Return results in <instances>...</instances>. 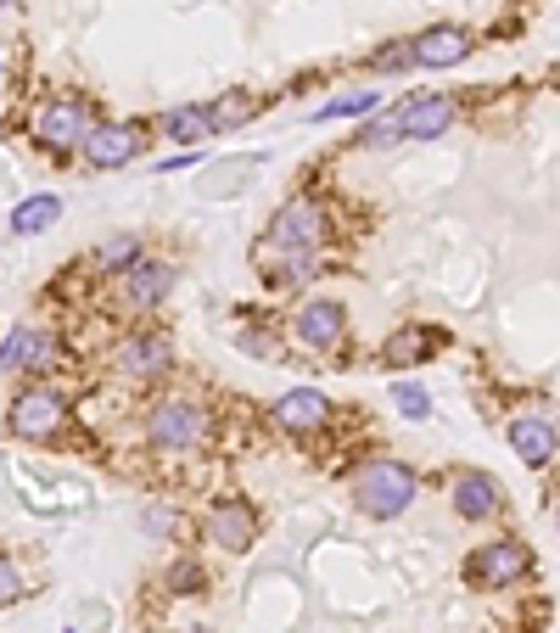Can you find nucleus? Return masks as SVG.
I'll list each match as a JSON object with an SVG mask.
<instances>
[{
  "label": "nucleus",
  "instance_id": "nucleus-33",
  "mask_svg": "<svg viewBox=\"0 0 560 633\" xmlns=\"http://www.w3.org/2000/svg\"><path fill=\"white\" fill-rule=\"evenodd\" d=\"M555 533H560V510H555Z\"/></svg>",
  "mask_w": 560,
  "mask_h": 633
},
{
  "label": "nucleus",
  "instance_id": "nucleus-24",
  "mask_svg": "<svg viewBox=\"0 0 560 633\" xmlns=\"http://www.w3.org/2000/svg\"><path fill=\"white\" fill-rule=\"evenodd\" d=\"M376 107H381V90H353V96L325 101L320 113H314V124H331V118H370Z\"/></svg>",
  "mask_w": 560,
  "mask_h": 633
},
{
  "label": "nucleus",
  "instance_id": "nucleus-16",
  "mask_svg": "<svg viewBox=\"0 0 560 633\" xmlns=\"http://www.w3.org/2000/svg\"><path fill=\"white\" fill-rule=\"evenodd\" d=\"M409 57H415V68H454V62L471 57V34L460 29V23H437V29L415 34L409 40Z\"/></svg>",
  "mask_w": 560,
  "mask_h": 633
},
{
  "label": "nucleus",
  "instance_id": "nucleus-18",
  "mask_svg": "<svg viewBox=\"0 0 560 633\" xmlns=\"http://www.w3.org/2000/svg\"><path fill=\"white\" fill-rule=\"evenodd\" d=\"M437 342H443V331H432V325H404V331H392L387 348H381V365L387 370H409V365H426L437 353Z\"/></svg>",
  "mask_w": 560,
  "mask_h": 633
},
{
  "label": "nucleus",
  "instance_id": "nucleus-6",
  "mask_svg": "<svg viewBox=\"0 0 560 633\" xmlns=\"http://www.w3.org/2000/svg\"><path fill=\"white\" fill-rule=\"evenodd\" d=\"M112 376L129 381V387H152L174 370V337L168 331H129V337L112 342Z\"/></svg>",
  "mask_w": 560,
  "mask_h": 633
},
{
  "label": "nucleus",
  "instance_id": "nucleus-21",
  "mask_svg": "<svg viewBox=\"0 0 560 633\" xmlns=\"http://www.w3.org/2000/svg\"><path fill=\"white\" fill-rule=\"evenodd\" d=\"M140 258H146V241H140V236H107L90 264H96L101 275H124L129 264H140Z\"/></svg>",
  "mask_w": 560,
  "mask_h": 633
},
{
  "label": "nucleus",
  "instance_id": "nucleus-7",
  "mask_svg": "<svg viewBox=\"0 0 560 633\" xmlns=\"http://www.w3.org/2000/svg\"><path fill=\"white\" fill-rule=\"evenodd\" d=\"M56 365H62V337H56L51 325H12L0 337V376L45 381Z\"/></svg>",
  "mask_w": 560,
  "mask_h": 633
},
{
  "label": "nucleus",
  "instance_id": "nucleus-32",
  "mask_svg": "<svg viewBox=\"0 0 560 633\" xmlns=\"http://www.w3.org/2000/svg\"><path fill=\"white\" fill-rule=\"evenodd\" d=\"M12 6H23V0H0V12H12Z\"/></svg>",
  "mask_w": 560,
  "mask_h": 633
},
{
  "label": "nucleus",
  "instance_id": "nucleus-26",
  "mask_svg": "<svg viewBox=\"0 0 560 633\" xmlns=\"http://www.w3.org/2000/svg\"><path fill=\"white\" fill-rule=\"evenodd\" d=\"M23 594H28V577H23V566L0 555V611H6V605H17Z\"/></svg>",
  "mask_w": 560,
  "mask_h": 633
},
{
  "label": "nucleus",
  "instance_id": "nucleus-13",
  "mask_svg": "<svg viewBox=\"0 0 560 633\" xmlns=\"http://www.w3.org/2000/svg\"><path fill=\"white\" fill-rule=\"evenodd\" d=\"M269 421L292 437H314V432L331 426V398H325L320 387H292V393H280L275 404H269Z\"/></svg>",
  "mask_w": 560,
  "mask_h": 633
},
{
  "label": "nucleus",
  "instance_id": "nucleus-19",
  "mask_svg": "<svg viewBox=\"0 0 560 633\" xmlns=\"http://www.w3.org/2000/svg\"><path fill=\"white\" fill-rule=\"evenodd\" d=\"M510 449H516L527 465H549L560 454V432L544 421V415H516V421H510Z\"/></svg>",
  "mask_w": 560,
  "mask_h": 633
},
{
  "label": "nucleus",
  "instance_id": "nucleus-2",
  "mask_svg": "<svg viewBox=\"0 0 560 633\" xmlns=\"http://www.w3.org/2000/svg\"><path fill=\"white\" fill-rule=\"evenodd\" d=\"M6 432L17 443L51 449V443H62L73 432V398L62 387H51V381H28V387L12 393V404H6Z\"/></svg>",
  "mask_w": 560,
  "mask_h": 633
},
{
  "label": "nucleus",
  "instance_id": "nucleus-23",
  "mask_svg": "<svg viewBox=\"0 0 560 633\" xmlns=\"http://www.w3.org/2000/svg\"><path fill=\"white\" fill-rule=\"evenodd\" d=\"M258 107H264L258 96H241V90H230V96L208 101V118H213V129H219V135H230V129H241L247 118H258Z\"/></svg>",
  "mask_w": 560,
  "mask_h": 633
},
{
  "label": "nucleus",
  "instance_id": "nucleus-22",
  "mask_svg": "<svg viewBox=\"0 0 560 633\" xmlns=\"http://www.w3.org/2000/svg\"><path fill=\"white\" fill-rule=\"evenodd\" d=\"M280 264L275 269H258V275H264V286L269 292H286V286H297V281H308V275H320V258L314 253H275Z\"/></svg>",
  "mask_w": 560,
  "mask_h": 633
},
{
  "label": "nucleus",
  "instance_id": "nucleus-15",
  "mask_svg": "<svg viewBox=\"0 0 560 633\" xmlns=\"http://www.w3.org/2000/svg\"><path fill=\"white\" fill-rule=\"evenodd\" d=\"M392 118H398V135H404V141H437V135L454 129L460 107H454V96H415V101H404V107H392Z\"/></svg>",
  "mask_w": 560,
  "mask_h": 633
},
{
  "label": "nucleus",
  "instance_id": "nucleus-9",
  "mask_svg": "<svg viewBox=\"0 0 560 633\" xmlns=\"http://www.w3.org/2000/svg\"><path fill=\"white\" fill-rule=\"evenodd\" d=\"M140 146H146V124L140 118H96L90 124V135H84L79 157H84V169H124V163H135Z\"/></svg>",
  "mask_w": 560,
  "mask_h": 633
},
{
  "label": "nucleus",
  "instance_id": "nucleus-4",
  "mask_svg": "<svg viewBox=\"0 0 560 633\" xmlns=\"http://www.w3.org/2000/svg\"><path fill=\"white\" fill-rule=\"evenodd\" d=\"M331 236H336L331 202L314 197V191H297V197H286L269 213V236L258 253H320Z\"/></svg>",
  "mask_w": 560,
  "mask_h": 633
},
{
  "label": "nucleus",
  "instance_id": "nucleus-27",
  "mask_svg": "<svg viewBox=\"0 0 560 633\" xmlns=\"http://www.w3.org/2000/svg\"><path fill=\"white\" fill-rule=\"evenodd\" d=\"M236 348H241V353H252V359H269V365L280 359V337H275V331H241Z\"/></svg>",
  "mask_w": 560,
  "mask_h": 633
},
{
  "label": "nucleus",
  "instance_id": "nucleus-10",
  "mask_svg": "<svg viewBox=\"0 0 560 633\" xmlns=\"http://www.w3.org/2000/svg\"><path fill=\"white\" fill-rule=\"evenodd\" d=\"M286 331H292L297 348L331 353V348H342V337H348V309H342L336 297H308V303H297V309H292Z\"/></svg>",
  "mask_w": 560,
  "mask_h": 633
},
{
  "label": "nucleus",
  "instance_id": "nucleus-28",
  "mask_svg": "<svg viewBox=\"0 0 560 633\" xmlns=\"http://www.w3.org/2000/svg\"><path fill=\"white\" fill-rule=\"evenodd\" d=\"M392 141H404V135H398V118H392V113L359 129V146H370V152H376V146H392Z\"/></svg>",
  "mask_w": 560,
  "mask_h": 633
},
{
  "label": "nucleus",
  "instance_id": "nucleus-30",
  "mask_svg": "<svg viewBox=\"0 0 560 633\" xmlns=\"http://www.w3.org/2000/svg\"><path fill=\"white\" fill-rule=\"evenodd\" d=\"M370 68L376 73H398V68H415V57H409V40H398L392 51H381V57H370Z\"/></svg>",
  "mask_w": 560,
  "mask_h": 633
},
{
  "label": "nucleus",
  "instance_id": "nucleus-11",
  "mask_svg": "<svg viewBox=\"0 0 560 633\" xmlns=\"http://www.w3.org/2000/svg\"><path fill=\"white\" fill-rule=\"evenodd\" d=\"M202 538H208L213 549H224V555H247L252 544H258V505L252 499H213L208 516H202Z\"/></svg>",
  "mask_w": 560,
  "mask_h": 633
},
{
  "label": "nucleus",
  "instance_id": "nucleus-5",
  "mask_svg": "<svg viewBox=\"0 0 560 633\" xmlns=\"http://www.w3.org/2000/svg\"><path fill=\"white\" fill-rule=\"evenodd\" d=\"M90 124H96V107L84 96H45L40 107H34V146H40L45 157H68L84 146V135H90Z\"/></svg>",
  "mask_w": 560,
  "mask_h": 633
},
{
  "label": "nucleus",
  "instance_id": "nucleus-31",
  "mask_svg": "<svg viewBox=\"0 0 560 633\" xmlns=\"http://www.w3.org/2000/svg\"><path fill=\"white\" fill-rule=\"evenodd\" d=\"M146 527H152V533H174V516H168V510H146Z\"/></svg>",
  "mask_w": 560,
  "mask_h": 633
},
{
  "label": "nucleus",
  "instance_id": "nucleus-20",
  "mask_svg": "<svg viewBox=\"0 0 560 633\" xmlns=\"http://www.w3.org/2000/svg\"><path fill=\"white\" fill-rule=\"evenodd\" d=\"M56 219H62V197H51V191H40V197H23L12 208V236H45Z\"/></svg>",
  "mask_w": 560,
  "mask_h": 633
},
{
  "label": "nucleus",
  "instance_id": "nucleus-12",
  "mask_svg": "<svg viewBox=\"0 0 560 633\" xmlns=\"http://www.w3.org/2000/svg\"><path fill=\"white\" fill-rule=\"evenodd\" d=\"M174 281H180V269L168 264V258H140L118 275V309L129 314H152L163 309L168 297H174Z\"/></svg>",
  "mask_w": 560,
  "mask_h": 633
},
{
  "label": "nucleus",
  "instance_id": "nucleus-29",
  "mask_svg": "<svg viewBox=\"0 0 560 633\" xmlns=\"http://www.w3.org/2000/svg\"><path fill=\"white\" fill-rule=\"evenodd\" d=\"M168 589H174V594H196V589H202V566H196V561H180L174 572H168Z\"/></svg>",
  "mask_w": 560,
  "mask_h": 633
},
{
  "label": "nucleus",
  "instance_id": "nucleus-14",
  "mask_svg": "<svg viewBox=\"0 0 560 633\" xmlns=\"http://www.w3.org/2000/svg\"><path fill=\"white\" fill-rule=\"evenodd\" d=\"M448 499H454L460 521H493L504 510V488L493 471H454L448 477Z\"/></svg>",
  "mask_w": 560,
  "mask_h": 633
},
{
  "label": "nucleus",
  "instance_id": "nucleus-25",
  "mask_svg": "<svg viewBox=\"0 0 560 633\" xmlns=\"http://www.w3.org/2000/svg\"><path fill=\"white\" fill-rule=\"evenodd\" d=\"M392 409H398L404 421H426V415H432V398H426V387H415V381H392Z\"/></svg>",
  "mask_w": 560,
  "mask_h": 633
},
{
  "label": "nucleus",
  "instance_id": "nucleus-1",
  "mask_svg": "<svg viewBox=\"0 0 560 633\" xmlns=\"http://www.w3.org/2000/svg\"><path fill=\"white\" fill-rule=\"evenodd\" d=\"M140 432H146V449H157V454H202L213 443V432H219V421H213V409L202 398L163 393L146 409Z\"/></svg>",
  "mask_w": 560,
  "mask_h": 633
},
{
  "label": "nucleus",
  "instance_id": "nucleus-8",
  "mask_svg": "<svg viewBox=\"0 0 560 633\" xmlns=\"http://www.w3.org/2000/svg\"><path fill=\"white\" fill-rule=\"evenodd\" d=\"M532 566H538V555L521 538H488L465 555V583L471 589H510V583L532 577Z\"/></svg>",
  "mask_w": 560,
  "mask_h": 633
},
{
  "label": "nucleus",
  "instance_id": "nucleus-3",
  "mask_svg": "<svg viewBox=\"0 0 560 633\" xmlns=\"http://www.w3.org/2000/svg\"><path fill=\"white\" fill-rule=\"evenodd\" d=\"M348 493H353V505H359V516L398 521L420 499V477L404 460H387V454H381V460H364L359 471H353Z\"/></svg>",
  "mask_w": 560,
  "mask_h": 633
},
{
  "label": "nucleus",
  "instance_id": "nucleus-17",
  "mask_svg": "<svg viewBox=\"0 0 560 633\" xmlns=\"http://www.w3.org/2000/svg\"><path fill=\"white\" fill-rule=\"evenodd\" d=\"M152 129H157V135H168L180 152H196L202 141H213V135H219V129H213V118H208V107H168V113L152 118Z\"/></svg>",
  "mask_w": 560,
  "mask_h": 633
}]
</instances>
